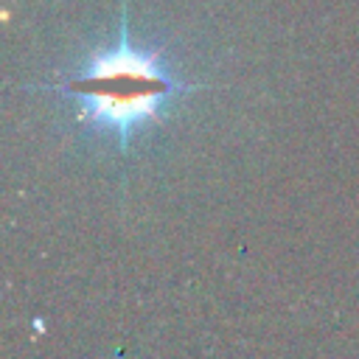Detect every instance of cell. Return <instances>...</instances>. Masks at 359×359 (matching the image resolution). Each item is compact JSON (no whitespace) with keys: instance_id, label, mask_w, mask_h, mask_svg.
<instances>
[{"instance_id":"1","label":"cell","mask_w":359,"mask_h":359,"mask_svg":"<svg viewBox=\"0 0 359 359\" xmlns=\"http://www.w3.org/2000/svg\"><path fill=\"white\" fill-rule=\"evenodd\" d=\"M42 87L76 98V121L115 137L121 151L129 149L137 132L160 123L177 98L202 90L199 84L180 81L160 48L132 42L126 0L121 6L118 42L95 50L67 79Z\"/></svg>"}]
</instances>
